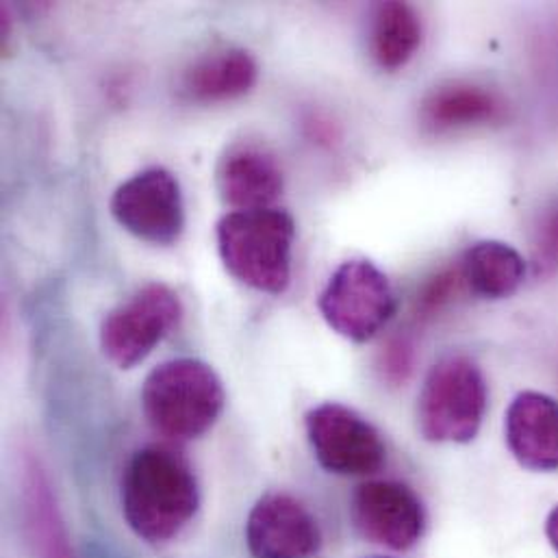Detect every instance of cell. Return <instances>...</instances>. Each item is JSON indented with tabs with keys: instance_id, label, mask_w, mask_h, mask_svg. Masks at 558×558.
Masks as SVG:
<instances>
[{
	"instance_id": "2",
	"label": "cell",
	"mask_w": 558,
	"mask_h": 558,
	"mask_svg": "<svg viewBox=\"0 0 558 558\" xmlns=\"http://www.w3.org/2000/svg\"><path fill=\"white\" fill-rule=\"evenodd\" d=\"M227 391L218 372L201 359H172L155 367L142 387L148 424L163 437L190 441L222 415Z\"/></svg>"
},
{
	"instance_id": "11",
	"label": "cell",
	"mask_w": 558,
	"mask_h": 558,
	"mask_svg": "<svg viewBox=\"0 0 558 558\" xmlns=\"http://www.w3.org/2000/svg\"><path fill=\"white\" fill-rule=\"evenodd\" d=\"M505 437L515 461L533 472L558 470V402L539 391H522L505 415Z\"/></svg>"
},
{
	"instance_id": "9",
	"label": "cell",
	"mask_w": 558,
	"mask_h": 558,
	"mask_svg": "<svg viewBox=\"0 0 558 558\" xmlns=\"http://www.w3.org/2000/svg\"><path fill=\"white\" fill-rule=\"evenodd\" d=\"M352 522L367 542L404 553L422 539L426 511L404 483L372 481L359 485L352 496Z\"/></svg>"
},
{
	"instance_id": "7",
	"label": "cell",
	"mask_w": 558,
	"mask_h": 558,
	"mask_svg": "<svg viewBox=\"0 0 558 558\" xmlns=\"http://www.w3.org/2000/svg\"><path fill=\"white\" fill-rule=\"evenodd\" d=\"M306 437L317 463L337 476H369L387 461L383 435L356 411L324 402L306 417Z\"/></svg>"
},
{
	"instance_id": "21",
	"label": "cell",
	"mask_w": 558,
	"mask_h": 558,
	"mask_svg": "<svg viewBox=\"0 0 558 558\" xmlns=\"http://www.w3.org/2000/svg\"><path fill=\"white\" fill-rule=\"evenodd\" d=\"M546 535H548L550 546L555 548V553L558 555V505L550 511V515L546 520Z\"/></svg>"
},
{
	"instance_id": "15",
	"label": "cell",
	"mask_w": 558,
	"mask_h": 558,
	"mask_svg": "<svg viewBox=\"0 0 558 558\" xmlns=\"http://www.w3.org/2000/svg\"><path fill=\"white\" fill-rule=\"evenodd\" d=\"M459 270L472 293L485 300H505L522 287L529 268L511 244L483 240L463 253Z\"/></svg>"
},
{
	"instance_id": "12",
	"label": "cell",
	"mask_w": 558,
	"mask_h": 558,
	"mask_svg": "<svg viewBox=\"0 0 558 558\" xmlns=\"http://www.w3.org/2000/svg\"><path fill=\"white\" fill-rule=\"evenodd\" d=\"M220 198L233 211L268 209L282 192V170L277 157L255 144L231 146L216 170Z\"/></svg>"
},
{
	"instance_id": "13",
	"label": "cell",
	"mask_w": 558,
	"mask_h": 558,
	"mask_svg": "<svg viewBox=\"0 0 558 558\" xmlns=\"http://www.w3.org/2000/svg\"><path fill=\"white\" fill-rule=\"evenodd\" d=\"M507 100L489 87L448 83L424 98L420 118L428 131L448 133L500 122L507 116Z\"/></svg>"
},
{
	"instance_id": "5",
	"label": "cell",
	"mask_w": 558,
	"mask_h": 558,
	"mask_svg": "<svg viewBox=\"0 0 558 558\" xmlns=\"http://www.w3.org/2000/svg\"><path fill=\"white\" fill-rule=\"evenodd\" d=\"M317 306L335 332L365 343L396 315L398 302L391 282L372 262L350 259L330 275Z\"/></svg>"
},
{
	"instance_id": "16",
	"label": "cell",
	"mask_w": 558,
	"mask_h": 558,
	"mask_svg": "<svg viewBox=\"0 0 558 558\" xmlns=\"http://www.w3.org/2000/svg\"><path fill=\"white\" fill-rule=\"evenodd\" d=\"M422 17L409 2H378L369 22V52L383 70L404 68L422 44Z\"/></svg>"
},
{
	"instance_id": "17",
	"label": "cell",
	"mask_w": 558,
	"mask_h": 558,
	"mask_svg": "<svg viewBox=\"0 0 558 558\" xmlns=\"http://www.w3.org/2000/svg\"><path fill=\"white\" fill-rule=\"evenodd\" d=\"M24 513L26 531L37 557L72 558L57 502L37 465H28L24 472Z\"/></svg>"
},
{
	"instance_id": "4",
	"label": "cell",
	"mask_w": 558,
	"mask_h": 558,
	"mask_svg": "<svg viewBox=\"0 0 558 558\" xmlns=\"http://www.w3.org/2000/svg\"><path fill=\"white\" fill-rule=\"evenodd\" d=\"M483 369L463 354L441 359L426 374L417 398V428L430 444H470L487 413Z\"/></svg>"
},
{
	"instance_id": "6",
	"label": "cell",
	"mask_w": 558,
	"mask_h": 558,
	"mask_svg": "<svg viewBox=\"0 0 558 558\" xmlns=\"http://www.w3.org/2000/svg\"><path fill=\"white\" fill-rule=\"evenodd\" d=\"M181 319V298L163 282H148L105 315L100 348L113 365L131 369L172 335Z\"/></svg>"
},
{
	"instance_id": "19",
	"label": "cell",
	"mask_w": 558,
	"mask_h": 558,
	"mask_svg": "<svg viewBox=\"0 0 558 558\" xmlns=\"http://www.w3.org/2000/svg\"><path fill=\"white\" fill-rule=\"evenodd\" d=\"M465 284L463 277H461V270H444L439 275H435L433 279L428 280L417 298V308L420 313L424 315H433L437 313L441 306H446L452 295L457 293V289Z\"/></svg>"
},
{
	"instance_id": "18",
	"label": "cell",
	"mask_w": 558,
	"mask_h": 558,
	"mask_svg": "<svg viewBox=\"0 0 558 558\" xmlns=\"http://www.w3.org/2000/svg\"><path fill=\"white\" fill-rule=\"evenodd\" d=\"M531 264L537 279L550 277L558 268V198L544 209L535 227Z\"/></svg>"
},
{
	"instance_id": "1",
	"label": "cell",
	"mask_w": 558,
	"mask_h": 558,
	"mask_svg": "<svg viewBox=\"0 0 558 558\" xmlns=\"http://www.w3.org/2000/svg\"><path fill=\"white\" fill-rule=\"evenodd\" d=\"M201 507L192 465L168 446H146L133 454L122 476V515L148 544L181 535Z\"/></svg>"
},
{
	"instance_id": "14",
	"label": "cell",
	"mask_w": 558,
	"mask_h": 558,
	"mask_svg": "<svg viewBox=\"0 0 558 558\" xmlns=\"http://www.w3.org/2000/svg\"><path fill=\"white\" fill-rule=\"evenodd\" d=\"M259 78L255 57L244 48H227L196 59L185 72L181 87L198 102H222L248 94Z\"/></svg>"
},
{
	"instance_id": "3",
	"label": "cell",
	"mask_w": 558,
	"mask_h": 558,
	"mask_svg": "<svg viewBox=\"0 0 558 558\" xmlns=\"http://www.w3.org/2000/svg\"><path fill=\"white\" fill-rule=\"evenodd\" d=\"M216 240L233 279L270 295L289 287L295 222L284 209L231 211L218 222Z\"/></svg>"
},
{
	"instance_id": "20",
	"label": "cell",
	"mask_w": 558,
	"mask_h": 558,
	"mask_svg": "<svg viewBox=\"0 0 558 558\" xmlns=\"http://www.w3.org/2000/svg\"><path fill=\"white\" fill-rule=\"evenodd\" d=\"M383 369L389 380H404L413 369V343L407 337H396L383 354Z\"/></svg>"
},
{
	"instance_id": "8",
	"label": "cell",
	"mask_w": 558,
	"mask_h": 558,
	"mask_svg": "<svg viewBox=\"0 0 558 558\" xmlns=\"http://www.w3.org/2000/svg\"><path fill=\"white\" fill-rule=\"evenodd\" d=\"M113 220L153 246H172L185 231V201L179 179L166 168H148L124 181L111 196Z\"/></svg>"
},
{
	"instance_id": "10",
	"label": "cell",
	"mask_w": 558,
	"mask_h": 558,
	"mask_svg": "<svg viewBox=\"0 0 558 558\" xmlns=\"http://www.w3.org/2000/svg\"><path fill=\"white\" fill-rule=\"evenodd\" d=\"M246 544L255 558H311L322 546V533L300 500L268 494L248 515Z\"/></svg>"
}]
</instances>
